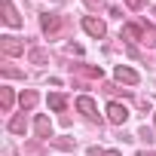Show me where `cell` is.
Listing matches in <instances>:
<instances>
[{
  "label": "cell",
  "mask_w": 156,
  "mask_h": 156,
  "mask_svg": "<svg viewBox=\"0 0 156 156\" xmlns=\"http://www.w3.org/2000/svg\"><path fill=\"white\" fill-rule=\"evenodd\" d=\"M86 76H95V80H101V67H80Z\"/></svg>",
  "instance_id": "16"
},
{
  "label": "cell",
  "mask_w": 156,
  "mask_h": 156,
  "mask_svg": "<svg viewBox=\"0 0 156 156\" xmlns=\"http://www.w3.org/2000/svg\"><path fill=\"white\" fill-rule=\"evenodd\" d=\"M138 156H156V153H138Z\"/></svg>",
  "instance_id": "22"
},
{
  "label": "cell",
  "mask_w": 156,
  "mask_h": 156,
  "mask_svg": "<svg viewBox=\"0 0 156 156\" xmlns=\"http://www.w3.org/2000/svg\"><path fill=\"white\" fill-rule=\"evenodd\" d=\"M0 107H3V110L12 107V89H6V86L0 89Z\"/></svg>",
  "instance_id": "12"
},
{
  "label": "cell",
  "mask_w": 156,
  "mask_h": 156,
  "mask_svg": "<svg viewBox=\"0 0 156 156\" xmlns=\"http://www.w3.org/2000/svg\"><path fill=\"white\" fill-rule=\"evenodd\" d=\"M86 156H107V150H98V147H92V150H89Z\"/></svg>",
  "instance_id": "18"
},
{
  "label": "cell",
  "mask_w": 156,
  "mask_h": 156,
  "mask_svg": "<svg viewBox=\"0 0 156 156\" xmlns=\"http://www.w3.org/2000/svg\"><path fill=\"white\" fill-rule=\"evenodd\" d=\"M49 107H52V110H64V107H67V98H64V95H49Z\"/></svg>",
  "instance_id": "13"
},
{
  "label": "cell",
  "mask_w": 156,
  "mask_h": 156,
  "mask_svg": "<svg viewBox=\"0 0 156 156\" xmlns=\"http://www.w3.org/2000/svg\"><path fill=\"white\" fill-rule=\"evenodd\" d=\"M86 3H89L92 9H98V6H101V0H86Z\"/></svg>",
  "instance_id": "20"
},
{
  "label": "cell",
  "mask_w": 156,
  "mask_h": 156,
  "mask_svg": "<svg viewBox=\"0 0 156 156\" xmlns=\"http://www.w3.org/2000/svg\"><path fill=\"white\" fill-rule=\"evenodd\" d=\"M76 107H80V113L86 116V119H98V107H95V101L89 98V95H83V98H76Z\"/></svg>",
  "instance_id": "6"
},
{
  "label": "cell",
  "mask_w": 156,
  "mask_h": 156,
  "mask_svg": "<svg viewBox=\"0 0 156 156\" xmlns=\"http://www.w3.org/2000/svg\"><path fill=\"white\" fill-rule=\"evenodd\" d=\"M116 80L126 83V86H135V83H138V73H135L132 67H122V64H119V67H116Z\"/></svg>",
  "instance_id": "8"
},
{
  "label": "cell",
  "mask_w": 156,
  "mask_h": 156,
  "mask_svg": "<svg viewBox=\"0 0 156 156\" xmlns=\"http://www.w3.org/2000/svg\"><path fill=\"white\" fill-rule=\"evenodd\" d=\"M37 101H40V95H37L34 89H25V92L19 95V104H22V110H31V107H34Z\"/></svg>",
  "instance_id": "9"
},
{
  "label": "cell",
  "mask_w": 156,
  "mask_h": 156,
  "mask_svg": "<svg viewBox=\"0 0 156 156\" xmlns=\"http://www.w3.org/2000/svg\"><path fill=\"white\" fill-rule=\"evenodd\" d=\"M0 9H3V22H6L9 28H19V25H22V16L16 12L12 0H3V3H0Z\"/></svg>",
  "instance_id": "5"
},
{
  "label": "cell",
  "mask_w": 156,
  "mask_h": 156,
  "mask_svg": "<svg viewBox=\"0 0 156 156\" xmlns=\"http://www.w3.org/2000/svg\"><path fill=\"white\" fill-rule=\"evenodd\" d=\"M28 58H31L34 64H46V61H49V52H46V49H31Z\"/></svg>",
  "instance_id": "11"
},
{
  "label": "cell",
  "mask_w": 156,
  "mask_h": 156,
  "mask_svg": "<svg viewBox=\"0 0 156 156\" xmlns=\"http://www.w3.org/2000/svg\"><path fill=\"white\" fill-rule=\"evenodd\" d=\"M126 3H129V9H141V3H144V0H126Z\"/></svg>",
  "instance_id": "19"
},
{
  "label": "cell",
  "mask_w": 156,
  "mask_h": 156,
  "mask_svg": "<svg viewBox=\"0 0 156 156\" xmlns=\"http://www.w3.org/2000/svg\"><path fill=\"white\" fill-rule=\"evenodd\" d=\"M107 119H110L113 126H122V122L129 119V107L119 104V101H110V104H107Z\"/></svg>",
  "instance_id": "3"
},
{
  "label": "cell",
  "mask_w": 156,
  "mask_h": 156,
  "mask_svg": "<svg viewBox=\"0 0 156 156\" xmlns=\"http://www.w3.org/2000/svg\"><path fill=\"white\" fill-rule=\"evenodd\" d=\"M122 37H126V40H141V43H144V25H126V28H122Z\"/></svg>",
  "instance_id": "10"
},
{
  "label": "cell",
  "mask_w": 156,
  "mask_h": 156,
  "mask_svg": "<svg viewBox=\"0 0 156 156\" xmlns=\"http://www.w3.org/2000/svg\"><path fill=\"white\" fill-rule=\"evenodd\" d=\"M83 31H86L89 37H95V40H101V37L107 34L104 22H101V19H95V16H86V19H83Z\"/></svg>",
  "instance_id": "2"
},
{
  "label": "cell",
  "mask_w": 156,
  "mask_h": 156,
  "mask_svg": "<svg viewBox=\"0 0 156 156\" xmlns=\"http://www.w3.org/2000/svg\"><path fill=\"white\" fill-rule=\"evenodd\" d=\"M144 43H147V46L156 43V28H153V25H144Z\"/></svg>",
  "instance_id": "15"
},
{
  "label": "cell",
  "mask_w": 156,
  "mask_h": 156,
  "mask_svg": "<svg viewBox=\"0 0 156 156\" xmlns=\"http://www.w3.org/2000/svg\"><path fill=\"white\" fill-rule=\"evenodd\" d=\"M34 132H37V138H46V141H49V138H52V122H49V116L40 113V116L34 119Z\"/></svg>",
  "instance_id": "7"
},
{
  "label": "cell",
  "mask_w": 156,
  "mask_h": 156,
  "mask_svg": "<svg viewBox=\"0 0 156 156\" xmlns=\"http://www.w3.org/2000/svg\"><path fill=\"white\" fill-rule=\"evenodd\" d=\"M107 156H122V153H116V150H107Z\"/></svg>",
  "instance_id": "21"
},
{
  "label": "cell",
  "mask_w": 156,
  "mask_h": 156,
  "mask_svg": "<svg viewBox=\"0 0 156 156\" xmlns=\"http://www.w3.org/2000/svg\"><path fill=\"white\" fill-rule=\"evenodd\" d=\"M0 49H3V55H9V58L25 55V43L16 40V37H0Z\"/></svg>",
  "instance_id": "4"
},
{
  "label": "cell",
  "mask_w": 156,
  "mask_h": 156,
  "mask_svg": "<svg viewBox=\"0 0 156 156\" xmlns=\"http://www.w3.org/2000/svg\"><path fill=\"white\" fill-rule=\"evenodd\" d=\"M3 73L6 76H22V70H16V67H3Z\"/></svg>",
  "instance_id": "17"
},
{
  "label": "cell",
  "mask_w": 156,
  "mask_h": 156,
  "mask_svg": "<svg viewBox=\"0 0 156 156\" xmlns=\"http://www.w3.org/2000/svg\"><path fill=\"white\" fill-rule=\"evenodd\" d=\"M40 28H43V34H46L49 40H55V37H61V31L67 28V19H64V16H49V12H46V16L40 19Z\"/></svg>",
  "instance_id": "1"
},
{
  "label": "cell",
  "mask_w": 156,
  "mask_h": 156,
  "mask_svg": "<svg viewBox=\"0 0 156 156\" xmlns=\"http://www.w3.org/2000/svg\"><path fill=\"white\" fill-rule=\"evenodd\" d=\"M9 132L25 135V116H12V119H9Z\"/></svg>",
  "instance_id": "14"
}]
</instances>
